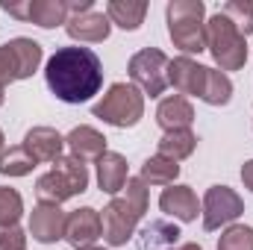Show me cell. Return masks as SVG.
<instances>
[{"mask_svg":"<svg viewBox=\"0 0 253 250\" xmlns=\"http://www.w3.org/2000/svg\"><path fill=\"white\" fill-rule=\"evenodd\" d=\"M36 159L27 153L24 144H12V147H3L0 150V174L3 177H27L36 171Z\"/></svg>","mask_w":253,"mask_h":250,"instance_id":"25","label":"cell"},{"mask_svg":"<svg viewBox=\"0 0 253 250\" xmlns=\"http://www.w3.org/2000/svg\"><path fill=\"white\" fill-rule=\"evenodd\" d=\"M221 15H227L245 39L253 33V0H230L221 6Z\"/></svg>","mask_w":253,"mask_h":250,"instance_id":"27","label":"cell"},{"mask_svg":"<svg viewBox=\"0 0 253 250\" xmlns=\"http://www.w3.org/2000/svg\"><path fill=\"white\" fill-rule=\"evenodd\" d=\"M91 115L118 129L135 126L144 118V94L132 83H112L109 91L91 106Z\"/></svg>","mask_w":253,"mask_h":250,"instance_id":"5","label":"cell"},{"mask_svg":"<svg viewBox=\"0 0 253 250\" xmlns=\"http://www.w3.org/2000/svg\"><path fill=\"white\" fill-rule=\"evenodd\" d=\"M203 83H206V65L194 62L191 56L168 59V85H174L180 97H200Z\"/></svg>","mask_w":253,"mask_h":250,"instance_id":"10","label":"cell"},{"mask_svg":"<svg viewBox=\"0 0 253 250\" xmlns=\"http://www.w3.org/2000/svg\"><path fill=\"white\" fill-rule=\"evenodd\" d=\"M200 215H203V230H221L236 224L245 215V200L239 197V191L230 186H212L206 188L203 203H200Z\"/></svg>","mask_w":253,"mask_h":250,"instance_id":"7","label":"cell"},{"mask_svg":"<svg viewBox=\"0 0 253 250\" xmlns=\"http://www.w3.org/2000/svg\"><path fill=\"white\" fill-rule=\"evenodd\" d=\"M0 250H27V233L21 227L0 230Z\"/></svg>","mask_w":253,"mask_h":250,"instance_id":"30","label":"cell"},{"mask_svg":"<svg viewBox=\"0 0 253 250\" xmlns=\"http://www.w3.org/2000/svg\"><path fill=\"white\" fill-rule=\"evenodd\" d=\"M194 147H197V135L191 129H174V132H165L159 138V156H168L174 162L189 159Z\"/></svg>","mask_w":253,"mask_h":250,"instance_id":"24","label":"cell"},{"mask_svg":"<svg viewBox=\"0 0 253 250\" xmlns=\"http://www.w3.org/2000/svg\"><path fill=\"white\" fill-rule=\"evenodd\" d=\"M3 141H6V138H3V129H0V150H3Z\"/></svg>","mask_w":253,"mask_h":250,"instance_id":"36","label":"cell"},{"mask_svg":"<svg viewBox=\"0 0 253 250\" xmlns=\"http://www.w3.org/2000/svg\"><path fill=\"white\" fill-rule=\"evenodd\" d=\"M85 188H88V168H85V162L74 159L71 153L62 156L59 162H53V168L36 180L39 203H56L59 206L65 200L83 194Z\"/></svg>","mask_w":253,"mask_h":250,"instance_id":"3","label":"cell"},{"mask_svg":"<svg viewBox=\"0 0 253 250\" xmlns=\"http://www.w3.org/2000/svg\"><path fill=\"white\" fill-rule=\"evenodd\" d=\"M80 250H106V248H97V245H91V248H80Z\"/></svg>","mask_w":253,"mask_h":250,"instance_id":"35","label":"cell"},{"mask_svg":"<svg viewBox=\"0 0 253 250\" xmlns=\"http://www.w3.org/2000/svg\"><path fill=\"white\" fill-rule=\"evenodd\" d=\"M156 124L162 126L165 132L191 129V124H194V106L189 103V97H180V94L165 97V100L156 106Z\"/></svg>","mask_w":253,"mask_h":250,"instance_id":"17","label":"cell"},{"mask_svg":"<svg viewBox=\"0 0 253 250\" xmlns=\"http://www.w3.org/2000/svg\"><path fill=\"white\" fill-rule=\"evenodd\" d=\"M15 80H18V68H15V59H12L9 47L3 44L0 47V85H9Z\"/></svg>","mask_w":253,"mask_h":250,"instance_id":"31","label":"cell"},{"mask_svg":"<svg viewBox=\"0 0 253 250\" xmlns=\"http://www.w3.org/2000/svg\"><path fill=\"white\" fill-rule=\"evenodd\" d=\"M180 230L177 224H168V221H150L141 236H138V250H171L177 248L180 242Z\"/></svg>","mask_w":253,"mask_h":250,"instance_id":"21","label":"cell"},{"mask_svg":"<svg viewBox=\"0 0 253 250\" xmlns=\"http://www.w3.org/2000/svg\"><path fill=\"white\" fill-rule=\"evenodd\" d=\"M65 215L56 203H36L30 212V236L42 245H56L65 239Z\"/></svg>","mask_w":253,"mask_h":250,"instance_id":"11","label":"cell"},{"mask_svg":"<svg viewBox=\"0 0 253 250\" xmlns=\"http://www.w3.org/2000/svg\"><path fill=\"white\" fill-rule=\"evenodd\" d=\"M159 209L165 215L183 221V224H191L200 215V200L191 191V186H168V188H162V194H159Z\"/></svg>","mask_w":253,"mask_h":250,"instance_id":"12","label":"cell"},{"mask_svg":"<svg viewBox=\"0 0 253 250\" xmlns=\"http://www.w3.org/2000/svg\"><path fill=\"white\" fill-rule=\"evenodd\" d=\"M47 88L62 103H85L103 88V62L88 47H59L44 65Z\"/></svg>","mask_w":253,"mask_h":250,"instance_id":"1","label":"cell"},{"mask_svg":"<svg viewBox=\"0 0 253 250\" xmlns=\"http://www.w3.org/2000/svg\"><path fill=\"white\" fill-rule=\"evenodd\" d=\"M206 50L212 53L215 65L224 74L227 71H242L245 62H248V42H245V36L221 12H215L206 21Z\"/></svg>","mask_w":253,"mask_h":250,"instance_id":"4","label":"cell"},{"mask_svg":"<svg viewBox=\"0 0 253 250\" xmlns=\"http://www.w3.org/2000/svg\"><path fill=\"white\" fill-rule=\"evenodd\" d=\"M171 250H203L197 242H186V245H177V248H171Z\"/></svg>","mask_w":253,"mask_h":250,"instance_id":"33","label":"cell"},{"mask_svg":"<svg viewBox=\"0 0 253 250\" xmlns=\"http://www.w3.org/2000/svg\"><path fill=\"white\" fill-rule=\"evenodd\" d=\"M65 144L71 150L74 159L80 162H97L103 153H106V135L94 126L83 124V126H74L68 135H65Z\"/></svg>","mask_w":253,"mask_h":250,"instance_id":"14","label":"cell"},{"mask_svg":"<svg viewBox=\"0 0 253 250\" xmlns=\"http://www.w3.org/2000/svg\"><path fill=\"white\" fill-rule=\"evenodd\" d=\"M6 47H9V53H12V59H15L18 80H30V77L39 71L42 59H44L42 44H39V42H33V39H24V36H18V39L6 42Z\"/></svg>","mask_w":253,"mask_h":250,"instance_id":"19","label":"cell"},{"mask_svg":"<svg viewBox=\"0 0 253 250\" xmlns=\"http://www.w3.org/2000/svg\"><path fill=\"white\" fill-rule=\"evenodd\" d=\"M21 215H24V200H21V194L9 186H0V230L18 227Z\"/></svg>","mask_w":253,"mask_h":250,"instance_id":"26","label":"cell"},{"mask_svg":"<svg viewBox=\"0 0 253 250\" xmlns=\"http://www.w3.org/2000/svg\"><path fill=\"white\" fill-rule=\"evenodd\" d=\"M132 85L141 94L159 97L168 88V56L159 47H144L138 53H132V59L126 65Z\"/></svg>","mask_w":253,"mask_h":250,"instance_id":"6","label":"cell"},{"mask_svg":"<svg viewBox=\"0 0 253 250\" xmlns=\"http://www.w3.org/2000/svg\"><path fill=\"white\" fill-rule=\"evenodd\" d=\"M168 36L186 56L206 50V6L203 0H171L165 9Z\"/></svg>","mask_w":253,"mask_h":250,"instance_id":"2","label":"cell"},{"mask_svg":"<svg viewBox=\"0 0 253 250\" xmlns=\"http://www.w3.org/2000/svg\"><path fill=\"white\" fill-rule=\"evenodd\" d=\"M200 100L209 106H227L233 100V80L218 68H206V83H203Z\"/></svg>","mask_w":253,"mask_h":250,"instance_id":"23","label":"cell"},{"mask_svg":"<svg viewBox=\"0 0 253 250\" xmlns=\"http://www.w3.org/2000/svg\"><path fill=\"white\" fill-rule=\"evenodd\" d=\"M180 177V162H174V159H168V156H150V159H144V165H141V180L147 183V186H174V180Z\"/></svg>","mask_w":253,"mask_h":250,"instance_id":"22","label":"cell"},{"mask_svg":"<svg viewBox=\"0 0 253 250\" xmlns=\"http://www.w3.org/2000/svg\"><path fill=\"white\" fill-rule=\"evenodd\" d=\"M97 186L103 194H112V197H118V191H124L126 180H129V168H126V159L121 153H112V150H106L97 162Z\"/></svg>","mask_w":253,"mask_h":250,"instance_id":"16","label":"cell"},{"mask_svg":"<svg viewBox=\"0 0 253 250\" xmlns=\"http://www.w3.org/2000/svg\"><path fill=\"white\" fill-rule=\"evenodd\" d=\"M68 0H27V21H33L42 30H53L68 24Z\"/></svg>","mask_w":253,"mask_h":250,"instance_id":"18","label":"cell"},{"mask_svg":"<svg viewBox=\"0 0 253 250\" xmlns=\"http://www.w3.org/2000/svg\"><path fill=\"white\" fill-rule=\"evenodd\" d=\"M218 250H253V227L230 224L218 239Z\"/></svg>","mask_w":253,"mask_h":250,"instance_id":"28","label":"cell"},{"mask_svg":"<svg viewBox=\"0 0 253 250\" xmlns=\"http://www.w3.org/2000/svg\"><path fill=\"white\" fill-rule=\"evenodd\" d=\"M141 218L129 209L124 197H112L103 212H100V224H103V242L109 248H124L126 242L135 236V224Z\"/></svg>","mask_w":253,"mask_h":250,"instance_id":"8","label":"cell"},{"mask_svg":"<svg viewBox=\"0 0 253 250\" xmlns=\"http://www.w3.org/2000/svg\"><path fill=\"white\" fill-rule=\"evenodd\" d=\"M24 147L36 162H59L65 147V135H59L53 126H33L24 135Z\"/></svg>","mask_w":253,"mask_h":250,"instance_id":"15","label":"cell"},{"mask_svg":"<svg viewBox=\"0 0 253 250\" xmlns=\"http://www.w3.org/2000/svg\"><path fill=\"white\" fill-rule=\"evenodd\" d=\"M121 197L129 203V209H132L138 218H144V212H147V183H144L141 177H129Z\"/></svg>","mask_w":253,"mask_h":250,"instance_id":"29","label":"cell"},{"mask_svg":"<svg viewBox=\"0 0 253 250\" xmlns=\"http://www.w3.org/2000/svg\"><path fill=\"white\" fill-rule=\"evenodd\" d=\"M242 183H245V188L253 191V159H248V162L242 165Z\"/></svg>","mask_w":253,"mask_h":250,"instance_id":"32","label":"cell"},{"mask_svg":"<svg viewBox=\"0 0 253 250\" xmlns=\"http://www.w3.org/2000/svg\"><path fill=\"white\" fill-rule=\"evenodd\" d=\"M109 18L103 12H83V15H71L68 24H65V33L74 39V42H85V44H97V42H106L109 39Z\"/></svg>","mask_w":253,"mask_h":250,"instance_id":"13","label":"cell"},{"mask_svg":"<svg viewBox=\"0 0 253 250\" xmlns=\"http://www.w3.org/2000/svg\"><path fill=\"white\" fill-rule=\"evenodd\" d=\"M97 239H103V224H100V212L91 206L74 209L65 218V242L74 250L91 248L97 245Z\"/></svg>","mask_w":253,"mask_h":250,"instance_id":"9","label":"cell"},{"mask_svg":"<svg viewBox=\"0 0 253 250\" xmlns=\"http://www.w3.org/2000/svg\"><path fill=\"white\" fill-rule=\"evenodd\" d=\"M144 15H147V3L144 0H109L106 3L109 24H115L121 30H129V33L144 24Z\"/></svg>","mask_w":253,"mask_h":250,"instance_id":"20","label":"cell"},{"mask_svg":"<svg viewBox=\"0 0 253 250\" xmlns=\"http://www.w3.org/2000/svg\"><path fill=\"white\" fill-rule=\"evenodd\" d=\"M3 88H6V85H0V106H3V100H6V94H3Z\"/></svg>","mask_w":253,"mask_h":250,"instance_id":"34","label":"cell"}]
</instances>
